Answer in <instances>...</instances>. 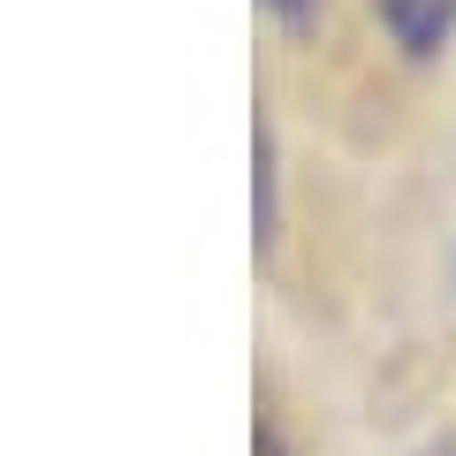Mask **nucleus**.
<instances>
[{
    "label": "nucleus",
    "instance_id": "1",
    "mask_svg": "<svg viewBox=\"0 0 456 456\" xmlns=\"http://www.w3.org/2000/svg\"><path fill=\"white\" fill-rule=\"evenodd\" d=\"M373 16H380V31H388L395 46L411 53V61H426V53L449 46V31H456V0H373Z\"/></svg>",
    "mask_w": 456,
    "mask_h": 456
},
{
    "label": "nucleus",
    "instance_id": "2",
    "mask_svg": "<svg viewBox=\"0 0 456 456\" xmlns=\"http://www.w3.org/2000/svg\"><path fill=\"white\" fill-rule=\"evenodd\" d=\"M259 8H266V16H281L289 31H305V23L320 16V0H259Z\"/></svg>",
    "mask_w": 456,
    "mask_h": 456
},
{
    "label": "nucleus",
    "instance_id": "3",
    "mask_svg": "<svg viewBox=\"0 0 456 456\" xmlns=\"http://www.w3.org/2000/svg\"><path fill=\"white\" fill-rule=\"evenodd\" d=\"M251 449H259V456H281V434H274V419H259V434H251Z\"/></svg>",
    "mask_w": 456,
    "mask_h": 456
}]
</instances>
